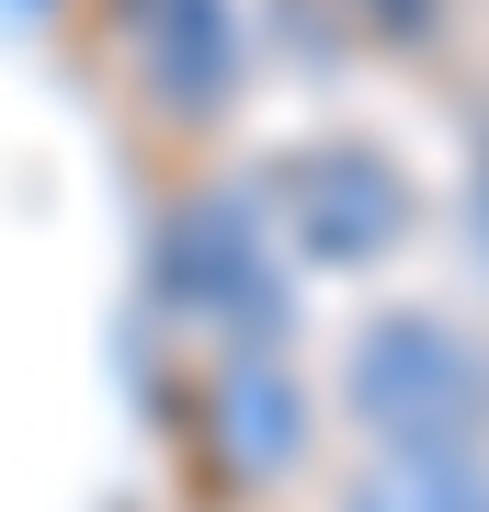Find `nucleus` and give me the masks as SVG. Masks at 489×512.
Returning a JSON list of instances; mask_svg holds the SVG:
<instances>
[{
    "label": "nucleus",
    "mask_w": 489,
    "mask_h": 512,
    "mask_svg": "<svg viewBox=\"0 0 489 512\" xmlns=\"http://www.w3.org/2000/svg\"><path fill=\"white\" fill-rule=\"evenodd\" d=\"M330 410L364 433V456H489V342L455 308H376Z\"/></svg>",
    "instance_id": "obj_1"
},
{
    "label": "nucleus",
    "mask_w": 489,
    "mask_h": 512,
    "mask_svg": "<svg viewBox=\"0 0 489 512\" xmlns=\"http://www.w3.org/2000/svg\"><path fill=\"white\" fill-rule=\"evenodd\" d=\"M330 512H489V456H364Z\"/></svg>",
    "instance_id": "obj_2"
},
{
    "label": "nucleus",
    "mask_w": 489,
    "mask_h": 512,
    "mask_svg": "<svg viewBox=\"0 0 489 512\" xmlns=\"http://www.w3.org/2000/svg\"><path fill=\"white\" fill-rule=\"evenodd\" d=\"M478 262H489V183H478Z\"/></svg>",
    "instance_id": "obj_3"
}]
</instances>
